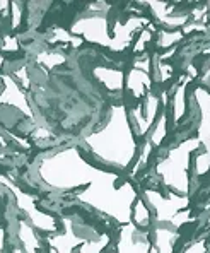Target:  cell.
I'll list each match as a JSON object with an SVG mask.
<instances>
[{
    "instance_id": "cell-1",
    "label": "cell",
    "mask_w": 210,
    "mask_h": 253,
    "mask_svg": "<svg viewBox=\"0 0 210 253\" xmlns=\"http://www.w3.org/2000/svg\"><path fill=\"white\" fill-rule=\"evenodd\" d=\"M79 146L94 165L115 173H130L140 151L125 99L109 105L105 120L80 137Z\"/></svg>"
},
{
    "instance_id": "cell-2",
    "label": "cell",
    "mask_w": 210,
    "mask_h": 253,
    "mask_svg": "<svg viewBox=\"0 0 210 253\" xmlns=\"http://www.w3.org/2000/svg\"><path fill=\"white\" fill-rule=\"evenodd\" d=\"M33 173L39 187L55 193H73L89 187L101 173L80 146H65L43 152L33 163Z\"/></svg>"
},
{
    "instance_id": "cell-3",
    "label": "cell",
    "mask_w": 210,
    "mask_h": 253,
    "mask_svg": "<svg viewBox=\"0 0 210 253\" xmlns=\"http://www.w3.org/2000/svg\"><path fill=\"white\" fill-rule=\"evenodd\" d=\"M73 197L79 204L91 207L116 224L127 226L132 222V212L139 192L130 178L103 168L89 187L77 192Z\"/></svg>"
},
{
    "instance_id": "cell-4",
    "label": "cell",
    "mask_w": 210,
    "mask_h": 253,
    "mask_svg": "<svg viewBox=\"0 0 210 253\" xmlns=\"http://www.w3.org/2000/svg\"><path fill=\"white\" fill-rule=\"evenodd\" d=\"M200 147L197 137L178 142L175 147L168 149L164 156H161L156 163V174L163 183L166 192L178 193L188 197L190 193V171H191V156Z\"/></svg>"
},
{
    "instance_id": "cell-5",
    "label": "cell",
    "mask_w": 210,
    "mask_h": 253,
    "mask_svg": "<svg viewBox=\"0 0 210 253\" xmlns=\"http://www.w3.org/2000/svg\"><path fill=\"white\" fill-rule=\"evenodd\" d=\"M140 197L145 200V204L152 212L154 224L171 226L178 231L181 229V226L191 221L190 212L186 211L190 200L185 195L171 192L161 193L156 188H143V193Z\"/></svg>"
},
{
    "instance_id": "cell-6",
    "label": "cell",
    "mask_w": 210,
    "mask_h": 253,
    "mask_svg": "<svg viewBox=\"0 0 210 253\" xmlns=\"http://www.w3.org/2000/svg\"><path fill=\"white\" fill-rule=\"evenodd\" d=\"M193 101L198 105L202 118L198 122V133L195 137L198 139L200 146H204V154H198L195 161L191 163L193 176H204L210 169V91L204 85H198L193 91Z\"/></svg>"
},
{
    "instance_id": "cell-7",
    "label": "cell",
    "mask_w": 210,
    "mask_h": 253,
    "mask_svg": "<svg viewBox=\"0 0 210 253\" xmlns=\"http://www.w3.org/2000/svg\"><path fill=\"white\" fill-rule=\"evenodd\" d=\"M152 58L147 53L139 55L134 58L130 65V70L125 74V91L123 94H128L134 99V105L142 101L147 94H150L152 87Z\"/></svg>"
},
{
    "instance_id": "cell-8",
    "label": "cell",
    "mask_w": 210,
    "mask_h": 253,
    "mask_svg": "<svg viewBox=\"0 0 210 253\" xmlns=\"http://www.w3.org/2000/svg\"><path fill=\"white\" fill-rule=\"evenodd\" d=\"M72 35L109 50L111 46V22L103 10L79 17L70 28Z\"/></svg>"
},
{
    "instance_id": "cell-9",
    "label": "cell",
    "mask_w": 210,
    "mask_h": 253,
    "mask_svg": "<svg viewBox=\"0 0 210 253\" xmlns=\"http://www.w3.org/2000/svg\"><path fill=\"white\" fill-rule=\"evenodd\" d=\"M0 181H3V183L7 185V188H9V192H12L14 195H16V202H19L21 211L28 214L33 228L39 229V231H43V233L58 231V221L53 219V215H51L50 212L38 209V204H36L35 197H31L29 193H26L24 190L16 187V185L7 180V178H0Z\"/></svg>"
},
{
    "instance_id": "cell-10",
    "label": "cell",
    "mask_w": 210,
    "mask_h": 253,
    "mask_svg": "<svg viewBox=\"0 0 210 253\" xmlns=\"http://www.w3.org/2000/svg\"><path fill=\"white\" fill-rule=\"evenodd\" d=\"M150 229H139L132 222L118 229V238L113 245L115 253H150Z\"/></svg>"
},
{
    "instance_id": "cell-11",
    "label": "cell",
    "mask_w": 210,
    "mask_h": 253,
    "mask_svg": "<svg viewBox=\"0 0 210 253\" xmlns=\"http://www.w3.org/2000/svg\"><path fill=\"white\" fill-rule=\"evenodd\" d=\"M179 238V231L171 226L152 224L150 226V253H175V245Z\"/></svg>"
},
{
    "instance_id": "cell-12",
    "label": "cell",
    "mask_w": 210,
    "mask_h": 253,
    "mask_svg": "<svg viewBox=\"0 0 210 253\" xmlns=\"http://www.w3.org/2000/svg\"><path fill=\"white\" fill-rule=\"evenodd\" d=\"M93 76L96 77V81H99L103 85L106 87V91L111 92V94H123L125 91V74L123 70L115 69V67L109 65H98L94 67Z\"/></svg>"
},
{
    "instance_id": "cell-13",
    "label": "cell",
    "mask_w": 210,
    "mask_h": 253,
    "mask_svg": "<svg viewBox=\"0 0 210 253\" xmlns=\"http://www.w3.org/2000/svg\"><path fill=\"white\" fill-rule=\"evenodd\" d=\"M17 238H19L21 245L24 253H38L39 248H41V243H39L38 236L35 233V228L29 224L24 219H19V224H17Z\"/></svg>"
},
{
    "instance_id": "cell-14",
    "label": "cell",
    "mask_w": 210,
    "mask_h": 253,
    "mask_svg": "<svg viewBox=\"0 0 210 253\" xmlns=\"http://www.w3.org/2000/svg\"><path fill=\"white\" fill-rule=\"evenodd\" d=\"M168 122H169L168 110H166V106H164V108H161L159 117H157V120H156V124H154L152 130H150L149 135H147V140L152 144L154 151L161 147V144L164 142L166 135H168Z\"/></svg>"
},
{
    "instance_id": "cell-15",
    "label": "cell",
    "mask_w": 210,
    "mask_h": 253,
    "mask_svg": "<svg viewBox=\"0 0 210 253\" xmlns=\"http://www.w3.org/2000/svg\"><path fill=\"white\" fill-rule=\"evenodd\" d=\"M132 224L139 229H150V226L154 224L152 212H150L149 206L145 204V200L139 195L137 202L134 204V212H132Z\"/></svg>"
},
{
    "instance_id": "cell-16",
    "label": "cell",
    "mask_w": 210,
    "mask_h": 253,
    "mask_svg": "<svg viewBox=\"0 0 210 253\" xmlns=\"http://www.w3.org/2000/svg\"><path fill=\"white\" fill-rule=\"evenodd\" d=\"M173 120L175 124H181V118L186 115V79L183 81L181 85H178L173 98Z\"/></svg>"
},
{
    "instance_id": "cell-17",
    "label": "cell",
    "mask_w": 210,
    "mask_h": 253,
    "mask_svg": "<svg viewBox=\"0 0 210 253\" xmlns=\"http://www.w3.org/2000/svg\"><path fill=\"white\" fill-rule=\"evenodd\" d=\"M113 238L111 234L103 233L96 238H89L84 245L79 247V253H105L111 245Z\"/></svg>"
},
{
    "instance_id": "cell-18",
    "label": "cell",
    "mask_w": 210,
    "mask_h": 253,
    "mask_svg": "<svg viewBox=\"0 0 210 253\" xmlns=\"http://www.w3.org/2000/svg\"><path fill=\"white\" fill-rule=\"evenodd\" d=\"M207 248H209L207 236H202L200 240L193 241V243H191L183 253H205V252H207Z\"/></svg>"
},
{
    "instance_id": "cell-19",
    "label": "cell",
    "mask_w": 210,
    "mask_h": 253,
    "mask_svg": "<svg viewBox=\"0 0 210 253\" xmlns=\"http://www.w3.org/2000/svg\"><path fill=\"white\" fill-rule=\"evenodd\" d=\"M105 253H115V250L111 248V250H108V252H105Z\"/></svg>"
},
{
    "instance_id": "cell-20",
    "label": "cell",
    "mask_w": 210,
    "mask_h": 253,
    "mask_svg": "<svg viewBox=\"0 0 210 253\" xmlns=\"http://www.w3.org/2000/svg\"><path fill=\"white\" fill-rule=\"evenodd\" d=\"M207 234H209V236H210V226H209V231H207Z\"/></svg>"
}]
</instances>
